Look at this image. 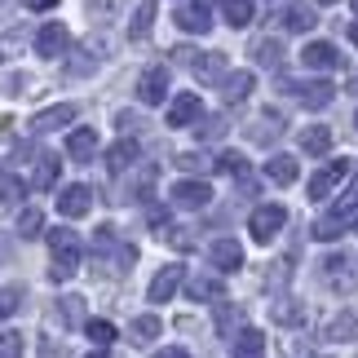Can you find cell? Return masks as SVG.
<instances>
[{
	"mask_svg": "<svg viewBox=\"0 0 358 358\" xmlns=\"http://www.w3.org/2000/svg\"><path fill=\"white\" fill-rule=\"evenodd\" d=\"M49 252H53L49 279L53 283H66L80 270V239H76V230H49Z\"/></svg>",
	"mask_w": 358,
	"mask_h": 358,
	"instance_id": "1",
	"label": "cell"
},
{
	"mask_svg": "<svg viewBox=\"0 0 358 358\" xmlns=\"http://www.w3.org/2000/svg\"><path fill=\"white\" fill-rule=\"evenodd\" d=\"M283 226H287V208H283V203H261V208H252V217H248V230H252L257 243H270Z\"/></svg>",
	"mask_w": 358,
	"mask_h": 358,
	"instance_id": "2",
	"label": "cell"
},
{
	"mask_svg": "<svg viewBox=\"0 0 358 358\" xmlns=\"http://www.w3.org/2000/svg\"><path fill=\"white\" fill-rule=\"evenodd\" d=\"M358 261L350 252H332V257H323V274H327V283L341 287V292H354L358 287Z\"/></svg>",
	"mask_w": 358,
	"mask_h": 358,
	"instance_id": "3",
	"label": "cell"
},
{
	"mask_svg": "<svg viewBox=\"0 0 358 358\" xmlns=\"http://www.w3.org/2000/svg\"><path fill=\"white\" fill-rule=\"evenodd\" d=\"M345 177H350V159H332L327 169H319V173L310 177V186H306V190H310V199H327L341 182H345Z\"/></svg>",
	"mask_w": 358,
	"mask_h": 358,
	"instance_id": "4",
	"label": "cell"
},
{
	"mask_svg": "<svg viewBox=\"0 0 358 358\" xmlns=\"http://www.w3.org/2000/svg\"><path fill=\"white\" fill-rule=\"evenodd\" d=\"M164 93H169V66H146L142 80H137V102H142V106H159Z\"/></svg>",
	"mask_w": 358,
	"mask_h": 358,
	"instance_id": "5",
	"label": "cell"
},
{
	"mask_svg": "<svg viewBox=\"0 0 358 358\" xmlns=\"http://www.w3.org/2000/svg\"><path fill=\"white\" fill-rule=\"evenodd\" d=\"M173 53H177V62H186L199 80H217L226 71V53H199V58H195V49H186V45L173 49Z\"/></svg>",
	"mask_w": 358,
	"mask_h": 358,
	"instance_id": "6",
	"label": "cell"
},
{
	"mask_svg": "<svg viewBox=\"0 0 358 358\" xmlns=\"http://www.w3.org/2000/svg\"><path fill=\"white\" fill-rule=\"evenodd\" d=\"M71 49V31H66L62 22H45L36 36V53L40 58H62V53Z\"/></svg>",
	"mask_w": 358,
	"mask_h": 358,
	"instance_id": "7",
	"label": "cell"
},
{
	"mask_svg": "<svg viewBox=\"0 0 358 358\" xmlns=\"http://www.w3.org/2000/svg\"><path fill=\"white\" fill-rule=\"evenodd\" d=\"M173 203L177 208H208V199H213V186L208 182H195V177H186V182H177L173 190Z\"/></svg>",
	"mask_w": 358,
	"mask_h": 358,
	"instance_id": "8",
	"label": "cell"
},
{
	"mask_svg": "<svg viewBox=\"0 0 358 358\" xmlns=\"http://www.w3.org/2000/svg\"><path fill=\"white\" fill-rule=\"evenodd\" d=\"M354 336H358V314H350V310H341V314H332V319L323 323V341H327V345H350Z\"/></svg>",
	"mask_w": 358,
	"mask_h": 358,
	"instance_id": "9",
	"label": "cell"
},
{
	"mask_svg": "<svg viewBox=\"0 0 358 358\" xmlns=\"http://www.w3.org/2000/svg\"><path fill=\"white\" fill-rule=\"evenodd\" d=\"M199 115H203L199 93H177L173 106H169V129H186V124H195Z\"/></svg>",
	"mask_w": 358,
	"mask_h": 358,
	"instance_id": "10",
	"label": "cell"
},
{
	"mask_svg": "<svg viewBox=\"0 0 358 358\" xmlns=\"http://www.w3.org/2000/svg\"><path fill=\"white\" fill-rule=\"evenodd\" d=\"M89 208H93V190H89V186L76 182V186H62V190H58V213H62V217H85Z\"/></svg>",
	"mask_w": 358,
	"mask_h": 358,
	"instance_id": "11",
	"label": "cell"
},
{
	"mask_svg": "<svg viewBox=\"0 0 358 358\" xmlns=\"http://www.w3.org/2000/svg\"><path fill=\"white\" fill-rule=\"evenodd\" d=\"M173 22L182 27V31H190V36H208L213 31V18H208V5H203V0L199 5H182L173 13Z\"/></svg>",
	"mask_w": 358,
	"mask_h": 358,
	"instance_id": "12",
	"label": "cell"
},
{
	"mask_svg": "<svg viewBox=\"0 0 358 358\" xmlns=\"http://www.w3.org/2000/svg\"><path fill=\"white\" fill-rule=\"evenodd\" d=\"M182 279H186V270H182V266H164V270L155 274V279H150L146 296L155 301V306H159V301H173V292L182 287Z\"/></svg>",
	"mask_w": 358,
	"mask_h": 358,
	"instance_id": "13",
	"label": "cell"
},
{
	"mask_svg": "<svg viewBox=\"0 0 358 358\" xmlns=\"http://www.w3.org/2000/svg\"><path fill=\"white\" fill-rule=\"evenodd\" d=\"M137 155H142V146L133 142V137H120V142L106 150V173L111 177H120V173H129L133 164H137Z\"/></svg>",
	"mask_w": 358,
	"mask_h": 358,
	"instance_id": "14",
	"label": "cell"
},
{
	"mask_svg": "<svg viewBox=\"0 0 358 358\" xmlns=\"http://www.w3.org/2000/svg\"><path fill=\"white\" fill-rule=\"evenodd\" d=\"M208 261H213L222 274H235V270L243 266V248H239L235 239H217V243L208 248Z\"/></svg>",
	"mask_w": 358,
	"mask_h": 358,
	"instance_id": "15",
	"label": "cell"
},
{
	"mask_svg": "<svg viewBox=\"0 0 358 358\" xmlns=\"http://www.w3.org/2000/svg\"><path fill=\"white\" fill-rule=\"evenodd\" d=\"M292 89L301 93V102H306L310 111H323V106H332V98H336L332 80H310V85H292Z\"/></svg>",
	"mask_w": 358,
	"mask_h": 358,
	"instance_id": "16",
	"label": "cell"
},
{
	"mask_svg": "<svg viewBox=\"0 0 358 358\" xmlns=\"http://www.w3.org/2000/svg\"><path fill=\"white\" fill-rule=\"evenodd\" d=\"M71 120H76V106L58 102V106H49V111H40L31 120V133H53V129H62V124H71Z\"/></svg>",
	"mask_w": 358,
	"mask_h": 358,
	"instance_id": "17",
	"label": "cell"
},
{
	"mask_svg": "<svg viewBox=\"0 0 358 358\" xmlns=\"http://www.w3.org/2000/svg\"><path fill=\"white\" fill-rule=\"evenodd\" d=\"M283 27L287 31H314V27H319V13H314V5H306V0H292V5L283 9Z\"/></svg>",
	"mask_w": 358,
	"mask_h": 358,
	"instance_id": "18",
	"label": "cell"
},
{
	"mask_svg": "<svg viewBox=\"0 0 358 358\" xmlns=\"http://www.w3.org/2000/svg\"><path fill=\"white\" fill-rule=\"evenodd\" d=\"M301 62L314 66V71H332V66H341V53H336L332 45H327V40H314V45H306Z\"/></svg>",
	"mask_w": 358,
	"mask_h": 358,
	"instance_id": "19",
	"label": "cell"
},
{
	"mask_svg": "<svg viewBox=\"0 0 358 358\" xmlns=\"http://www.w3.org/2000/svg\"><path fill=\"white\" fill-rule=\"evenodd\" d=\"M186 292H190V301H226V283L222 279H213V274H195V279L186 283Z\"/></svg>",
	"mask_w": 358,
	"mask_h": 358,
	"instance_id": "20",
	"label": "cell"
},
{
	"mask_svg": "<svg viewBox=\"0 0 358 358\" xmlns=\"http://www.w3.org/2000/svg\"><path fill=\"white\" fill-rule=\"evenodd\" d=\"M301 150H306L310 159L327 155V150H332V129H327V124H310V129L301 133Z\"/></svg>",
	"mask_w": 358,
	"mask_h": 358,
	"instance_id": "21",
	"label": "cell"
},
{
	"mask_svg": "<svg viewBox=\"0 0 358 358\" xmlns=\"http://www.w3.org/2000/svg\"><path fill=\"white\" fill-rule=\"evenodd\" d=\"M296 173H301V164H296L292 155H274V159H266V182H274V186H292Z\"/></svg>",
	"mask_w": 358,
	"mask_h": 358,
	"instance_id": "22",
	"label": "cell"
},
{
	"mask_svg": "<svg viewBox=\"0 0 358 358\" xmlns=\"http://www.w3.org/2000/svg\"><path fill=\"white\" fill-rule=\"evenodd\" d=\"M93 150H98V133H93V129L66 133V155H71V159H93Z\"/></svg>",
	"mask_w": 358,
	"mask_h": 358,
	"instance_id": "23",
	"label": "cell"
},
{
	"mask_svg": "<svg viewBox=\"0 0 358 358\" xmlns=\"http://www.w3.org/2000/svg\"><path fill=\"white\" fill-rule=\"evenodd\" d=\"M235 358H266V336L257 327H243L235 336Z\"/></svg>",
	"mask_w": 358,
	"mask_h": 358,
	"instance_id": "24",
	"label": "cell"
},
{
	"mask_svg": "<svg viewBox=\"0 0 358 358\" xmlns=\"http://www.w3.org/2000/svg\"><path fill=\"white\" fill-rule=\"evenodd\" d=\"M248 93H252V71H230L222 80V98L226 102H243Z\"/></svg>",
	"mask_w": 358,
	"mask_h": 358,
	"instance_id": "25",
	"label": "cell"
},
{
	"mask_svg": "<svg viewBox=\"0 0 358 358\" xmlns=\"http://www.w3.org/2000/svg\"><path fill=\"white\" fill-rule=\"evenodd\" d=\"M150 27H155V0H142L137 13H133V22H129V40H146Z\"/></svg>",
	"mask_w": 358,
	"mask_h": 358,
	"instance_id": "26",
	"label": "cell"
},
{
	"mask_svg": "<svg viewBox=\"0 0 358 358\" xmlns=\"http://www.w3.org/2000/svg\"><path fill=\"white\" fill-rule=\"evenodd\" d=\"M31 186L36 190H53V186H58V155H40L36 173H31Z\"/></svg>",
	"mask_w": 358,
	"mask_h": 358,
	"instance_id": "27",
	"label": "cell"
},
{
	"mask_svg": "<svg viewBox=\"0 0 358 358\" xmlns=\"http://www.w3.org/2000/svg\"><path fill=\"white\" fill-rule=\"evenodd\" d=\"M270 319L283 323V327H296V323H306V306H301V301H274Z\"/></svg>",
	"mask_w": 358,
	"mask_h": 358,
	"instance_id": "28",
	"label": "cell"
},
{
	"mask_svg": "<svg viewBox=\"0 0 358 358\" xmlns=\"http://www.w3.org/2000/svg\"><path fill=\"white\" fill-rule=\"evenodd\" d=\"M252 58L261 66H279L283 62V45H279V40H270V36H261V40H252Z\"/></svg>",
	"mask_w": 358,
	"mask_h": 358,
	"instance_id": "29",
	"label": "cell"
},
{
	"mask_svg": "<svg viewBox=\"0 0 358 358\" xmlns=\"http://www.w3.org/2000/svg\"><path fill=\"white\" fill-rule=\"evenodd\" d=\"M222 18L230 27H248L252 22V0H222Z\"/></svg>",
	"mask_w": 358,
	"mask_h": 358,
	"instance_id": "30",
	"label": "cell"
},
{
	"mask_svg": "<svg viewBox=\"0 0 358 358\" xmlns=\"http://www.w3.org/2000/svg\"><path fill=\"white\" fill-rule=\"evenodd\" d=\"M18 235L22 239H40V235H45V213H40V208H22L18 213Z\"/></svg>",
	"mask_w": 358,
	"mask_h": 358,
	"instance_id": "31",
	"label": "cell"
},
{
	"mask_svg": "<svg viewBox=\"0 0 358 358\" xmlns=\"http://www.w3.org/2000/svg\"><path fill=\"white\" fill-rule=\"evenodd\" d=\"M354 208H358V173H354V182H350V190H345V195L336 199V208L327 213V217H332V222H345V226H350V213H354Z\"/></svg>",
	"mask_w": 358,
	"mask_h": 358,
	"instance_id": "32",
	"label": "cell"
},
{
	"mask_svg": "<svg viewBox=\"0 0 358 358\" xmlns=\"http://www.w3.org/2000/svg\"><path fill=\"white\" fill-rule=\"evenodd\" d=\"M345 230H350L345 222H332V217H319V222L310 226V235L319 239V243H332V239H341V235H345Z\"/></svg>",
	"mask_w": 358,
	"mask_h": 358,
	"instance_id": "33",
	"label": "cell"
},
{
	"mask_svg": "<svg viewBox=\"0 0 358 358\" xmlns=\"http://www.w3.org/2000/svg\"><path fill=\"white\" fill-rule=\"evenodd\" d=\"M129 332H133V341H142V345H146V341H155V336L164 332V323L155 319V314H142V319H133Z\"/></svg>",
	"mask_w": 358,
	"mask_h": 358,
	"instance_id": "34",
	"label": "cell"
},
{
	"mask_svg": "<svg viewBox=\"0 0 358 358\" xmlns=\"http://www.w3.org/2000/svg\"><path fill=\"white\" fill-rule=\"evenodd\" d=\"M85 332H89V341H93L98 350H106V345L115 341V323H106V319H89V323H85Z\"/></svg>",
	"mask_w": 358,
	"mask_h": 358,
	"instance_id": "35",
	"label": "cell"
},
{
	"mask_svg": "<svg viewBox=\"0 0 358 358\" xmlns=\"http://www.w3.org/2000/svg\"><path fill=\"white\" fill-rule=\"evenodd\" d=\"M213 169H217V173H226V177H243V173H248V159H243V155H235V150H222Z\"/></svg>",
	"mask_w": 358,
	"mask_h": 358,
	"instance_id": "36",
	"label": "cell"
},
{
	"mask_svg": "<svg viewBox=\"0 0 358 358\" xmlns=\"http://www.w3.org/2000/svg\"><path fill=\"white\" fill-rule=\"evenodd\" d=\"M62 323L66 327H80V323H85V296H62Z\"/></svg>",
	"mask_w": 358,
	"mask_h": 358,
	"instance_id": "37",
	"label": "cell"
},
{
	"mask_svg": "<svg viewBox=\"0 0 358 358\" xmlns=\"http://www.w3.org/2000/svg\"><path fill=\"white\" fill-rule=\"evenodd\" d=\"M89 18H115V13L124 9V0H85Z\"/></svg>",
	"mask_w": 358,
	"mask_h": 358,
	"instance_id": "38",
	"label": "cell"
},
{
	"mask_svg": "<svg viewBox=\"0 0 358 358\" xmlns=\"http://www.w3.org/2000/svg\"><path fill=\"white\" fill-rule=\"evenodd\" d=\"M22 306V287H0V319H9Z\"/></svg>",
	"mask_w": 358,
	"mask_h": 358,
	"instance_id": "39",
	"label": "cell"
},
{
	"mask_svg": "<svg viewBox=\"0 0 358 358\" xmlns=\"http://www.w3.org/2000/svg\"><path fill=\"white\" fill-rule=\"evenodd\" d=\"M159 239H169L173 248H182V252H186V248H195V235H186L182 226H164V230H159Z\"/></svg>",
	"mask_w": 358,
	"mask_h": 358,
	"instance_id": "40",
	"label": "cell"
},
{
	"mask_svg": "<svg viewBox=\"0 0 358 358\" xmlns=\"http://www.w3.org/2000/svg\"><path fill=\"white\" fill-rule=\"evenodd\" d=\"M0 358H22V332H5V336H0Z\"/></svg>",
	"mask_w": 358,
	"mask_h": 358,
	"instance_id": "41",
	"label": "cell"
},
{
	"mask_svg": "<svg viewBox=\"0 0 358 358\" xmlns=\"http://www.w3.org/2000/svg\"><path fill=\"white\" fill-rule=\"evenodd\" d=\"M239 319V310L230 301H217V332H230V323Z\"/></svg>",
	"mask_w": 358,
	"mask_h": 358,
	"instance_id": "42",
	"label": "cell"
},
{
	"mask_svg": "<svg viewBox=\"0 0 358 358\" xmlns=\"http://www.w3.org/2000/svg\"><path fill=\"white\" fill-rule=\"evenodd\" d=\"M173 164H177V169H186V173H199V169H208V159H203V155H195V150H182V155H177Z\"/></svg>",
	"mask_w": 358,
	"mask_h": 358,
	"instance_id": "43",
	"label": "cell"
},
{
	"mask_svg": "<svg viewBox=\"0 0 358 358\" xmlns=\"http://www.w3.org/2000/svg\"><path fill=\"white\" fill-rule=\"evenodd\" d=\"M93 248H98V252L115 248V226H98V235H93Z\"/></svg>",
	"mask_w": 358,
	"mask_h": 358,
	"instance_id": "44",
	"label": "cell"
},
{
	"mask_svg": "<svg viewBox=\"0 0 358 358\" xmlns=\"http://www.w3.org/2000/svg\"><path fill=\"white\" fill-rule=\"evenodd\" d=\"M226 133V120H208V129H203V137H222Z\"/></svg>",
	"mask_w": 358,
	"mask_h": 358,
	"instance_id": "45",
	"label": "cell"
},
{
	"mask_svg": "<svg viewBox=\"0 0 358 358\" xmlns=\"http://www.w3.org/2000/svg\"><path fill=\"white\" fill-rule=\"evenodd\" d=\"M40 358H62V345H53V341H45V345H40Z\"/></svg>",
	"mask_w": 358,
	"mask_h": 358,
	"instance_id": "46",
	"label": "cell"
},
{
	"mask_svg": "<svg viewBox=\"0 0 358 358\" xmlns=\"http://www.w3.org/2000/svg\"><path fill=\"white\" fill-rule=\"evenodd\" d=\"M155 358H190V354H186V350H177V345H169V350H159Z\"/></svg>",
	"mask_w": 358,
	"mask_h": 358,
	"instance_id": "47",
	"label": "cell"
},
{
	"mask_svg": "<svg viewBox=\"0 0 358 358\" xmlns=\"http://www.w3.org/2000/svg\"><path fill=\"white\" fill-rule=\"evenodd\" d=\"M27 5H31L36 13H45V9H53V5H58V0H27Z\"/></svg>",
	"mask_w": 358,
	"mask_h": 358,
	"instance_id": "48",
	"label": "cell"
},
{
	"mask_svg": "<svg viewBox=\"0 0 358 358\" xmlns=\"http://www.w3.org/2000/svg\"><path fill=\"white\" fill-rule=\"evenodd\" d=\"M89 358H115V354H111V350H93Z\"/></svg>",
	"mask_w": 358,
	"mask_h": 358,
	"instance_id": "49",
	"label": "cell"
},
{
	"mask_svg": "<svg viewBox=\"0 0 358 358\" xmlns=\"http://www.w3.org/2000/svg\"><path fill=\"white\" fill-rule=\"evenodd\" d=\"M350 40H354V45H358V22H354V27H350Z\"/></svg>",
	"mask_w": 358,
	"mask_h": 358,
	"instance_id": "50",
	"label": "cell"
},
{
	"mask_svg": "<svg viewBox=\"0 0 358 358\" xmlns=\"http://www.w3.org/2000/svg\"><path fill=\"white\" fill-rule=\"evenodd\" d=\"M319 5H336V0H319Z\"/></svg>",
	"mask_w": 358,
	"mask_h": 358,
	"instance_id": "51",
	"label": "cell"
},
{
	"mask_svg": "<svg viewBox=\"0 0 358 358\" xmlns=\"http://www.w3.org/2000/svg\"><path fill=\"white\" fill-rule=\"evenodd\" d=\"M350 5H354V9H358V0H350Z\"/></svg>",
	"mask_w": 358,
	"mask_h": 358,
	"instance_id": "52",
	"label": "cell"
},
{
	"mask_svg": "<svg viewBox=\"0 0 358 358\" xmlns=\"http://www.w3.org/2000/svg\"><path fill=\"white\" fill-rule=\"evenodd\" d=\"M354 235H358V222H354Z\"/></svg>",
	"mask_w": 358,
	"mask_h": 358,
	"instance_id": "53",
	"label": "cell"
}]
</instances>
